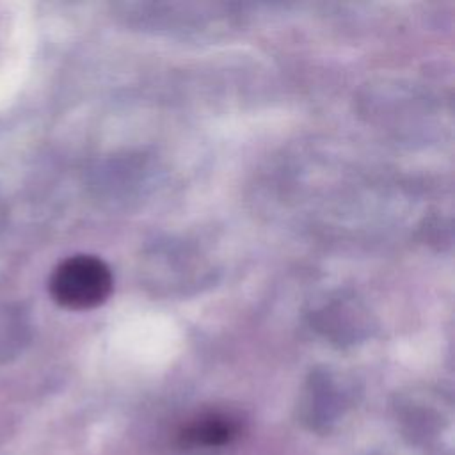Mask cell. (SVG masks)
<instances>
[{
  "label": "cell",
  "instance_id": "6da1fadb",
  "mask_svg": "<svg viewBox=\"0 0 455 455\" xmlns=\"http://www.w3.org/2000/svg\"><path fill=\"white\" fill-rule=\"evenodd\" d=\"M114 288L110 267L96 256L75 254L60 261L50 275V293L57 304L84 311L103 304Z\"/></svg>",
  "mask_w": 455,
  "mask_h": 455
},
{
  "label": "cell",
  "instance_id": "7a4b0ae2",
  "mask_svg": "<svg viewBox=\"0 0 455 455\" xmlns=\"http://www.w3.org/2000/svg\"><path fill=\"white\" fill-rule=\"evenodd\" d=\"M240 434V423L224 412H208L190 421L180 434L183 446H222Z\"/></svg>",
  "mask_w": 455,
  "mask_h": 455
}]
</instances>
